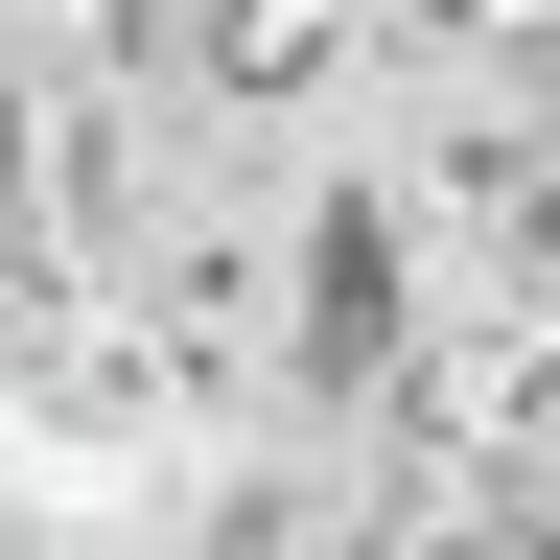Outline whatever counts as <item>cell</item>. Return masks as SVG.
<instances>
[{
	"instance_id": "obj_2",
	"label": "cell",
	"mask_w": 560,
	"mask_h": 560,
	"mask_svg": "<svg viewBox=\"0 0 560 560\" xmlns=\"http://www.w3.org/2000/svg\"><path fill=\"white\" fill-rule=\"evenodd\" d=\"M0 304H24V280H0Z\"/></svg>"
},
{
	"instance_id": "obj_1",
	"label": "cell",
	"mask_w": 560,
	"mask_h": 560,
	"mask_svg": "<svg viewBox=\"0 0 560 560\" xmlns=\"http://www.w3.org/2000/svg\"><path fill=\"white\" fill-rule=\"evenodd\" d=\"M0 280H24V94H0Z\"/></svg>"
}]
</instances>
